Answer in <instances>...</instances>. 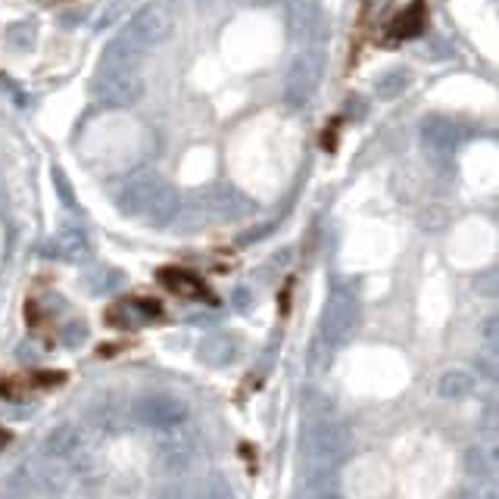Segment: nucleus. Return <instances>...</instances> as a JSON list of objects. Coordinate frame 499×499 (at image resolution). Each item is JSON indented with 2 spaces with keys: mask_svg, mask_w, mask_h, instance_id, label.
<instances>
[{
  "mask_svg": "<svg viewBox=\"0 0 499 499\" xmlns=\"http://www.w3.org/2000/svg\"><path fill=\"white\" fill-rule=\"evenodd\" d=\"M159 278H163V284L169 290H175V294L181 296H197L200 294V284L194 281L188 272H178V269H163L159 272Z\"/></svg>",
  "mask_w": 499,
  "mask_h": 499,
  "instance_id": "nucleus-22",
  "label": "nucleus"
},
{
  "mask_svg": "<svg viewBox=\"0 0 499 499\" xmlns=\"http://www.w3.org/2000/svg\"><path fill=\"white\" fill-rule=\"evenodd\" d=\"M349 453V434L337 421H312V425L303 431L300 441V456L303 468H306L309 478H328L337 465H343Z\"/></svg>",
  "mask_w": 499,
  "mask_h": 499,
  "instance_id": "nucleus-2",
  "label": "nucleus"
},
{
  "mask_svg": "<svg viewBox=\"0 0 499 499\" xmlns=\"http://www.w3.org/2000/svg\"><path fill=\"white\" fill-rule=\"evenodd\" d=\"M234 303H237V309H241V312H250V306L257 303V296L247 294V290H234Z\"/></svg>",
  "mask_w": 499,
  "mask_h": 499,
  "instance_id": "nucleus-26",
  "label": "nucleus"
},
{
  "mask_svg": "<svg viewBox=\"0 0 499 499\" xmlns=\"http://www.w3.org/2000/svg\"><path fill=\"white\" fill-rule=\"evenodd\" d=\"M172 22H169V13H165L159 4H150V7L138 10V13L132 16V22H128V38L134 41V44H141L147 50V47L159 44V41L169 35Z\"/></svg>",
  "mask_w": 499,
  "mask_h": 499,
  "instance_id": "nucleus-8",
  "label": "nucleus"
},
{
  "mask_svg": "<svg viewBox=\"0 0 499 499\" xmlns=\"http://www.w3.org/2000/svg\"><path fill=\"white\" fill-rule=\"evenodd\" d=\"M141 59H144V47L134 44L128 35H119L104 47L100 57V73H138Z\"/></svg>",
  "mask_w": 499,
  "mask_h": 499,
  "instance_id": "nucleus-11",
  "label": "nucleus"
},
{
  "mask_svg": "<svg viewBox=\"0 0 499 499\" xmlns=\"http://www.w3.org/2000/svg\"><path fill=\"white\" fill-rule=\"evenodd\" d=\"M210 210L216 212L219 219H237L247 212V200H243L234 188H216L210 200Z\"/></svg>",
  "mask_w": 499,
  "mask_h": 499,
  "instance_id": "nucleus-18",
  "label": "nucleus"
},
{
  "mask_svg": "<svg viewBox=\"0 0 499 499\" xmlns=\"http://www.w3.org/2000/svg\"><path fill=\"white\" fill-rule=\"evenodd\" d=\"M474 388H478V374L468 372V368H462V365L447 368V372L441 374V381H437V394H441L443 400H453V403L472 396Z\"/></svg>",
  "mask_w": 499,
  "mask_h": 499,
  "instance_id": "nucleus-14",
  "label": "nucleus"
},
{
  "mask_svg": "<svg viewBox=\"0 0 499 499\" xmlns=\"http://www.w3.org/2000/svg\"><path fill=\"white\" fill-rule=\"evenodd\" d=\"M85 449V437L75 425H57L53 431H47V437L41 441V459L50 462H66L73 465Z\"/></svg>",
  "mask_w": 499,
  "mask_h": 499,
  "instance_id": "nucleus-9",
  "label": "nucleus"
},
{
  "mask_svg": "<svg viewBox=\"0 0 499 499\" xmlns=\"http://www.w3.org/2000/svg\"><path fill=\"white\" fill-rule=\"evenodd\" d=\"M7 41L16 47V50H28V47L38 41V22H35V19L13 22V26L7 28Z\"/></svg>",
  "mask_w": 499,
  "mask_h": 499,
  "instance_id": "nucleus-23",
  "label": "nucleus"
},
{
  "mask_svg": "<svg viewBox=\"0 0 499 499\" xmlns=\"http://www.w3.org/2000/svg\"><path fill=\"white\" fill-rule=\"evenodd\" d=\"M53 181H57V188H59V194H63V200H66L69 206H75V200H73V194H69V184H66V178H63V172H53Z\"/></svg>",
  "mask_w": 499,
  "mask_h": 499,
  "instance_id": "nucleus-25",
  "label": "nucleus"
},
{
  "mask_svg": "<svg viewBox=\"0 0 499 499\" xmlns=\"http://www.w3.org/2000/svg\"><path fill=\"white\" fill-rule=\"evenodd\" d=\"M406 88H409L406 69H390V73H384L381 79L374 81V94H378L381 100H396Z\"/></svg>",
  "mask_w": 499,
  "mask_h": 499,
  "instance_id": "nucleus-21",
  "label": "nucleus"
},
{
  "mask_svg": "<svg viewBox=\"0 0 499 499\" xmlns=\"http://www.w3.org/2000/svg\"><path fill=\"white\" fill-rule=\"evenodd\" d=\"M69 334H63V343H66V347H79V343H85V337H88V328L85 325H69Z\"/></svg>",
  "mask_w": 499,
  "mask_h": 499,
  "instance_id": "nucleus-24",
  "label": "nucleus"
},
{
  "mask_svg": "<svg viewBox=\"0 0 499 499\" xmlns=\"http://www.w3.org/2000/svg\"><path fill=\"white\" fill-rule=\"evenodd\" d=\"M125 418H128V412H122V409L112 406V403H100V406H94V412H91V425L97 427L100 434H119L125 425Z\"/></svg>",
  "mask_w": 499,
  "mask_h": 499,
  "instance_id": "nucleus-19",
  "label": "nucleus"
},
{
  "mask_svg": "<svg viewBox=\"0 0 499 499\" xmlns=\"http://www.w3.org/2000/svg\"><path fill=\"white\" fill-rule=\"evenodd\" d=\"M356 319H359V303L349 290H334L322 309V322H319V334L328 347H343L353 337Z\"/></svg>",
  "mask_w": 499,
  "mask_h": 499,
  "instance_id": "nucleus-5",
  "label": "nucleus"
},
{
  "mask_svg": "<svg viewBox=\"0 0 499 499\" xmlns=\"http://www.w3.org/2000/svg\"><path fill=\"white\" fill-rule=\"evenodd\" d=\"M10 441V434H4V431H0V447H4V443H7Z\"/></svg>",
  "mask_w": 499,
  "mask_h": 499,
  "instance_id": "nucleus-31",
  "label": "nucleus"
},
{
  "mask_svg": "<svg viewBox=\"0 0 499 499\" xmlns=\"http://www.w3.org/2000/svg\"><path fill=\"white\" fill-rule=\"evenodd\" d=\"M47 253H53L57 259H81L88 253V237L79 228L59 231L50 243H47Z\"/></svg>",
  "mask_w": 499,
  "mask_h": 499,
  "instance_id": "nucleus-16",
  "label": "nucleus"
},
{
  "mask_svg": "<svg viewBox=\"0 0 499 499\" xmlns=\"http://www.w3.org/2000/svg\"><path fill=\"white\" fill-rule=\"evenodd\" d=\"M200 453H203V441H200V434L188 425H178L172 431H163L157 441V465L169 474H184L188 468L197 465Z\"/></svg>",
  "mask_w": 499,
  "mask_h": 499,
  "instance_id": "nucleus-3",
  "label": "nucleus"
},
{
  "mask_svg": "<svg viewBox=\"0 0 499 499\" xmlns=\"http://www.w3.org/2000/svg\"><path fill=\"white\" fill-rule=\"evenodd\" d=\"M38 484L44 487L47 493L59 496V493L73 484V465H66V462L38 459Z\"/></svg>",
  "mask_w": 499,
  "mask_h": 499,
  "instance_id": "nucleus-17",
  "label": "nucleus"
},
{
  "mask_svg": "<svg viewBox=\"0 0 499 499\" xmlns=\"http://www.w3.org/2000/svg\"><path fill=\"white\" fill-rule=\"evenodd\" d=\"M188 403L178 400V396L169 394H147L138 396V400L128 406V418L138 427H147V431H172V427L184 425L188 421Z\"/></svg>",
  "mask_w": 499,
  "mask_h": 499,
  "instance_id": "nucleus-4",
  "label": "nucleus"
},
{
  "mask_svg": "<svg viewBox=\"0 0 499 499\" xmlns=\"http://www.w3.org/2000/svg\"><path fill=\"white\" fill-rule=\"evenodd\" d=\"M200 362L210 368H225L231 365V362L237 359V353H241V341H237L234 334H225V331H216V334H206L203 341H200Z\"/></svg>",
  "mask_w": 499,
  "mask_h": 499,
  "instance_id": "nucleus-13",
  "label": "nucleus"
},
{
  "mask_svg": "<svg viewBox=\"0 0 499 499\" xmlns=\"http://www.w3.org/2000/svg\"><path fill=\"white\" fill-rule=\"evenodd\" d=\"M306 499H341V496H334V493H325V490H316V493H309Z\"/></svg>",
  "mask_w": 499,
  "mask_h": 499,
  "instance_id": "nucleus-29",
  "label": "nucleus"
},
{
  "mask_svg": "<svg viewBox=\"0 0 499 499\" xmlns=\"http://www.w3.org/2000/svg\"><path fill=\"white\" fill-rule=\"evenodd\" d=\"M421 28H425V10H421V4H412V7L403 10L394 19L390 35L394 38H415V35H421Z\"/></svg>",
  "mask_w": 499,
  "mask_h": 499,
  "instance_id": "nucleus-20",
  "label": "nucleus"
},
{
  "mask_svg": "<svg viewBox=\"0 0 499 499\" xmlns=\"http://www.w3.org/2000/svg\"><path fill=\"white\" fill-rule=\"evenodd\" d=\"M388 7H390V0H368V10H365L368 19H374V16H381Z\"/></svg>",
  "mask_w": 499,
  "mask_h": 499,
  "instance_id": "nucleus-27",
  "label": "nucleus"
},
{
  "mask_svg": "<svg viewBox=\"0 0 499 499\" xmlns=\"http://www.w3.org/2000/svg\"><path fill=\"white\" fill-rule=\"evenodd\" d=\"M85 10H69V13L66 16H63V26H66V28H73L75 26V22H81V19H85Z\"/></svg>",
  "mask_w": 499,
  "mask_h": 499,
  "instance_id": "nucleus-28",
  "label": "nucleus"
},
{
  "mask_svg": "<svg viewBox=\"0 0 499 499\" xmlns=\"http://www.w3.org/2000/svg\"><path fill=\"white\" fill-rule=\"evenodd\" d=\"M178 206H181L178 191L157 172H138L134 178L125 181L122 194H119V210L125 216L153 225V228L169 225L178 216Z\"/></svg>",
  "mask_w": 499,
  "mask_h": 499,
  "instance_id": "nucleus-1",
  "label": "nucleus"
},
{
  "mask_svg": "<svg viewBox=\"0 0 499 499\" xmlns=\"http://www.w3.org/2000/svg\"><path fill=\"white\" fill-rule=\"evenodd\" d=\"M325 73V50L322 47H309L300 57L294 59V66L288 73V81H284V100L288 106H303L312 94H316L319 81H322Z\"/></svg>",
  "mask_w": 499,
  "mask_h": 499,
  "instance_id": "nucleus-6",
  "label": "nucleus"
},
{
  "mask_svg": "<svg viewBox=\"0 0 499 499\" xmlns=\"http://www.w3.org/2000/svg\"><path fill=\"white\" fill-rule=\"evenodd\" d=\"M234 4H275V0H234Z\"/></svg>",
  "mask_w": 499,
  "mask_h": 499,
  "instance_id": "nucleus-30",
  "label": "nucleus"
},
{
  "mask_svg": "<svg viewBox=\"0 0 499 499\" xmlns=\"http://www.w3.org/2000/svg\"><path fill=\"white\" fill-rule=\"evenodd\" d=\"M421 138H425V144H431L434 150L449 153L462 144L465 128H462L459 122H453V119L431 116V119H425V125H421Z\"/></svg>",
  "mask_w": 499,
  "mask_h": 499,
  "instance_id": "nucleus-12",
  "label": "nucleus"
},
{
  "mask_svg": "<svg viewBox=\"0 0 499 499\" xmlns=\"http://www.w3.org/2000/svg\"><path fill=\"white\" fill-rule=\"evenodd\" d=\"M181 499H241L225 474H206V478L194 480L181 490Z\"/></svg>",
  "mask_w": 499,
  "mask_h": 499,
  "instance_id": "nucleus-15",
  "label": "nucleus"
},
{
  "mask_svg": "<svg viewBox=\"0 0 499 499\" xmlns=\"http://www.w3.org/2000/svg\"><path fill=\"white\" fill-rule=\"evenodd\" d=\"M288 22L296 41H316L325 35V13L319 0H290Z\"/></svg>",
  "mask_w": 499,
  "mask_h": 499,
  "instance_id": "nucleus-10",
  "label": "nucleus"
},
{
  "mask_svg": "<svg viewBox=\"0 0 499 499\" xmlns=\"http://www.w3.org/2000/svg\"><path fill=\"white\" fill-rule=\"evenodd\" d=\"M94 97L110 110L134 106L144 97V79L138 73H100L94 81Z\"/></svg>",
  "mask_w": 499,
  "mask_h": 499,
  "instance_id": "nucleus-7",
  "label": "nucleus"
}]
</instances>
